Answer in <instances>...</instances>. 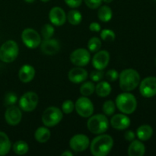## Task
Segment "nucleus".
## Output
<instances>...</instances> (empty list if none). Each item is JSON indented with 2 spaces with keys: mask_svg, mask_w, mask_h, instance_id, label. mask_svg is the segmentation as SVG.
Segmentation results:
<instances>
[{
  "mask_svg": "<svg viewBox=\"0 0 156 156\" xmlns=\"http://www.w3.org/2000/svg\"><path fill=\"white\" fill-rule=\"evenodd\" d=\"M35 69L32 66L25 64L20 69L18 73V77L20 80L24 83H28L31 82L35 76Z\"/></svg>",
  "mask_w": 156,
  "mask_h": 156,
  "instance_id": "19",
  "label": "nucleus"
},
{
  "mask_svg": "<svg viewBox=\"0 0 156 156\" xmlns=\"http://www.w3.org/2000/svg\"><path fill=\"white\" fill-rule=\"evenodd\" d=\"M101 41L97 37H91L88 42V49L91 53H96L101 47Z\"/></svg>",
  "mask_w": 156,
  "mask_h": 156,
  "instance_id": "29",
  "label": "nucleus"
},
{
  "mask_svg": "<svg viewBox=\"0 0 156 156\" xmlns=\"http://www.w3.org/2000/svg\"><path fill=\"white\" fill-rule=\"evenodd\" d=\"M105 78L109 82H114L119 78V73L115 69H110L105 73Z\"/></svg>",
  "mask_w": 156,
  "mask_h": 156,
  "instance_id": "36",
  "label": "nucleus"
},
{
  "mask_svg": "<svg viewBox=\"0 0 156 156\" xmlns=\"http://www.w3.org/2000/svg\"><path fill=\"white\" fill-rule=\"evenodd\" d=\"M89 138L84 134L73 136L69 141L70 148L76 152H84L89 147Z\"/></svg>",
  "mask_w": 156,
  "mask_h": 156,
  "instance_id": "11",
  "label": "nucleus"
},
{
  "mask_svg": "<svg viewBox=\"0 0 156 156\" xmlns=\"http://www.w3.org/2000/svg\"><path fill=\"white\" fill-rule=\"evenodd\" d=\"M29 150V146L26 142L23 140H18L13 145V151L18 155H25Z\"/></svg>",
  "mask_w": 156,
  "mask_h": 156,
  "instance_id": "26",
  "label": "nucleus"
},
{
  "mask_svg": "<svg viewBox=\"0 0 156 156\" xmlns=\"http://www.w3.org/2000/svg\"><path fill=\"white\" fill-rule=\"evenodd\" d=\"M153 134V129L151 126L147 124L142 125L137 129L136 135L139 140L142 141H147L152 137Z\"/></svg>",
  "mask_w": 156,
  "mask_h": 156,
  "instance_id": "21",
  "label": "nucleus"
},
{
  "mask_svg": "<svg viewBox=\"0 0 156 156\" xmlns=\"http://www.w3.org/2000/svg\"><path fill=\"white\" fill-rule=\"evenodd\" d=\"M113 16V12L111 8L108 5L100 6L98 12V17L102 22H108L111 21Z\"/></svg>",
  "mask_w": 156,
  "mask_h": 156,
  "instance_id": "25",
  "label": "nucleus"
},
{
  "mask_svg": "<svg viewBox=\"0 0 156 156\" xmlns=\"http://www.w3.org/2000/svg\"><path fill=\"white\" fill-rule=\"evenodd\" d=\"M50 131L47 129V127L41 126L37 129L34 133V138L38 143H45L50 140Z\"/></svg>",
  "mask_w": 156,
  "mask_h": 156,
  "instance_id": "24",
  "label": "nucleus"
},
{
  "mask_svg": "<svg viewBox=\"0 0 156 156\" xmlns=\"http://www.w3.org/2000/svg\"><path fill=\"white\" fill-rule=\"evenodd\" d=\"M63 114L62 111L56 107H49L44 111L42 122L47 127L56 126L62 120Z\"/></svg>",
  "mask_w": 156,
  "mask_h": 156,
  "instance_id": "6",
  "label": "nucleus"
},
{
  "mask_svg": "<svg viewBox=\"0 0 156 156\" xmlns=\"http://www.w3.org/2000/svg\"><path fill=\"white\" fill-rule=\"evenodd\" d=\"M102 1L105 2V3H111V2H112L114 0H102Z\"/></svg>",
  "mask_w": 156,
  "mask_h": 156,
  "instance_id": "42",
  "label": "nucleus"
},
{
  "mask_svg": "<svg viewBox=\"0 0 156 156\" xmlns=\"http://www.w3.org/2000/svg\"><path fill=\"white\" fill-rule=\"evenodd\" d=\"M103 112L106 116H111L114 114L116 110V105L112 100H108L104 103Z\"/></svg>",
  "mask_w": 156,
  "mask_h": 156,
  "instance_id": "30",
  "label": "nucleus"
},
{
  "mask_svg": "<svg viewBox=\"0 0 156 156\" xmlns=\"http://www.w3.org/2000/svg\"><path fill=\"white\" fill-rule=\"evenodd\" d=\"M61 155L62 156H73V153L72 152H70L69 150H66V151H65L64 152H62V153L61 154Z\"/></svg>",
  "mask_w": 156,
  "mask_h": 156,
  "instance_id": "41",
  "label": "nucleus"
},
{
  "mask_svg": "<svg viewBox=\"0 0 156 156\" xmlns=\"http://www.w3.org/2000/svg\"><path fill=\"white\" fill-rule=\"evenodd\" d=\"M120 87L123 91H131L135 89L140 83V76L136 70L126 69L119 75Z\"/></svg>",
  "mask_w": 156,
  "mask_h": 156,
  "instance_id": "2",
  "label": "nucleus"
},
{
  "mask_svg": "<svg viewBox=\"0 0 156 156\" xmlns=\"http://www.w3.org/2000/svg\"><path fill=\"white\" fill-rule=\"evenodd\" d=\"M24 1L27 3H33L35 0H24Z\"/></svg>",
  "mask_w": 156,
  "mask_h": 156,
  "instance_id": "43",
  "label": "nucleus"
},
{
  "mask_svg": "<svg viewBox=\"0 0 156 156\" xmlns=\"http://www.w3.org/2000/svg\"><path fill=\"white\" fill-rule=\"evenodd\" d=\"M39 101V98L37 93L28 91L23 94L19 100V107L26 112H31L37 108Z\"/></svg>",
  "mask_w": 156,
  "mask_h": 156,
  "instance_id": "9",
  "label": "nucleus"
},
{
  "mask_svg": "<svg viewBox=\"0 0 156 156\" xmlns=\"http://www.w3.org/2000/svg\"><path fill=\"white\" fill-rule=\"evenodd\" d=\"M116 106L125 114H131L137 108V101L133 94L126 91L120 94L116 98Z\"/></svg>",
  "mask_w": 156,
  "mask_h": 156,
  "instance_id": "3",
  "label": "nucleus"
},
{
  "mask_svg": "<svg viewBox=\"0 0 156 156\" xmlns=\"http://www.w3.org/2000/svg\"><path fill=\"white\" fill-rule=\"evenodd\" d=\"M101 38L105 41H114L116 38V35L112 30L104 29L101 31Z\"/></svg>",
  "mask_w": 156,
  "mask_h": 156,
  "instance_id": "32",
  "label": "nucleus"
},
{
  "mask_svg": "<svg viewBox=\"0 0 156 156\" xmlns=\"http://www.w3.org/2000/svg\"><path fill=\"white\" fill-rule=\"evenodd\" d=\"M111 124L113 128L118 130L127 129L130 125V120L125 114H117L111 119Z\"/></svg>",
  "mask_w": 156,
  "mask_h": 156,
  "instance_id": "17",
  "label": "nucleus"
},
{
  "mask_svg": "<svg viewBox=\"0 0 156 156\" xmlns=\"http://www.w3.org/2000/svg\"><path fill=\"white\" fill-rule=\"evenodd\" d=\"M41 50L46 55H54L60 50V44L57 40L50 38L41 43Z\"/></svg>",
  "mask_w": 156,
  "mask_h": 156,
  "instance_id": "16",
  "label": "nucleus"
},
{
  "mask_svg": "<svg viewBox=\"0 0 156 156\" xmlns=\"http://www.w3.org/2000/svg\"><path fill=\"white\" fill-rule=\"evenodd\" d=\"M22 113L21 109L16 106L12 105L7 108L5 113V119L10 126H16L21 122Z\"/></svg>",
  "mask_w": 156,
  "mask_h": 156,
  "instance_id": "13",
  "label": "nucleus"
},
{
  "mask_svg": "<svg viewBox=\"0 0 156 156\" xmlns=\"http://www.w3.org/2000/svg\"><path fill=\"white\" fill-rule=\"evenodd\" d=\"M89 29L90 30H91L93 32H99L101 30V27L100 24H98V23L92 22L90 24Z\"/></svg>",
  "mask_w": 156,
  "mask_h": 156,
  "instance_id": "40",
  "label": "nucleus"
},
{
  "mask_svg": "<svg viewBox=\"0 0 156 156\" xmlns=\"http://www.w3.org/2000/svg\"><path fill=\"white\" fill-rule=\"evenodd\" d=\"M114 146V140L108 134H99L90 145V150L94 156H106Z\"/></svg>",
  "mask_w": 156,
  "mask_h": 156,
  "instance_id": "1",
  "label": "nucleus"
},
{
  "mask_svg": "<svg viewBox=\"0 0 156 156\" xmlns=\"http://www.w3.org/2000/svg\"><path fill=\"white\" fill-rule=\"evenodd\" d=\"M111 86L108 82L100 81L95 86L96 94L101 98H105L111 92Z\"/></svg>",
  "mask_w": 156,
  "mask_h": 156,
  "instance_id": "23",
  "label": "nucleus"
},
{
  "mask_svg": "<svg viewBox=\"0 0 156 156\" xmlns=\"http://www.w3.org/2000/svg\"><path fill=\"white\" fill-rule=\"evenodd\" d=\"M21 40L24 45L30 49H35L41 45V37L33 28H26L21 33Z\"/></svg>",
  "mask_w": 156,
  "mask_h": 156,
  "instance_id": "8",
  "label": "nucleus"
},
{
  "mask_svg": "<svg viewBox=\"0 0 156 156\" xmlns=\"http://www.w3.org/2000/svg\"><path fill=\"white\" fill-rule=\"evenodd\" d=\"M135 137H136V134L134 133L133 131L132 130H128L124 133V138L125 140H127V141L132 142L133 140H135Z\"/></svg>",
  "mask_w": 156,
  "mask_h": 156,
  "instance_id": "39",
  "label": "nucleus"
},
{
  "mask_svg": "<svg viewBox=\"0 0 156 156\" xmlns=\"http://www.w3.org/2000/svg\"><path fill=\"white\" fill-rule=\"evenodd\" d=\"M104 76H105V73H104L103 70L101 69H95L93 70L91 73H90V79L92 80V82H98L103 79Z\"/></svg>",
  "mask_w": 156,
  "mask_h": 156,
  "instance_id": "34",
  "label": "nucleus"
},
{
  "mask_svg": "<svg viewBox=\"0 0 156 156\" xmlns=\"http://www.w3.org/2000/svg\"><path fill=\"white\" fill-rule=\"evenodd\" d=\"M88 130L94 134H102L106 132L109 127V121L106 115L96 114L91 115L87 122Z\"/></svg>",
  "mask_w": 156,
  "mask_h": 156,
  "instance_id": "4",
  "label": "nucleus"
},
{
  "mask_svg": "<svg viewBox=\"0 0 156 156\" xmlns=\"http://www.w3.org/2000/svg\"><path fill=\"white\" fill-rule=\"evenodd\" d=\"M85 5L91 9H96L101 5L102 0H84Z\"/></svg>",
  "mask_w": 156,
  "mask_h": 156,
  "instance_id": "37",
  "label": "nucleus"
},
{
  "mask_svg": "<svg viewBox=\"0 0 156 156\" xmlns=\"http://www.w3.org/2000/svg\"><path fill=\"white\" fill-rule=\"evenodd\" d=\"M88 73L86 69L82 68L81 66L73 68L69 72L68 77L71 82L74 84L82 83L88 78Z\"/></svg>",
  "mask_w": 156,
  "mask_h": 156,
  "instance_id": "18",
  "label": "nucleus"
},
{
  "mask_svg": "<svg viewBox=\"0 0 156 156\" xmlns=\"http://www.w3.org/2000/svg\"><path fill=\"white\" fill-rule=\"evenodd\" d=\"M109 62L110 53L107 50H98L92 58V65L96 69H105Z\"/></svg>",
  "mask_w": 156,
  "mask_h": 156,
  "instance_id": "14",
  "label": "nucleus"
},
{
  "mask_svg": "<svg viewBox=\"0 0 156 156\" xmlns=\"http://www.w3.org/2000/svg\"><path fill=\"white\" fill-rule=\"evenodd\" d=\"M18 101V96L14 92H8L4 98V103L6 106H12Z\"/></svg>",
  "mask_w": 156,
  "mask_h": 156,
  "instance_id": "33",
  "label": "nucleus"
},
{
  "mask_svg": "<svg viewBox=\"0 0 156 156\" xmlns=\"http://www.w3.org/2000/svg\"><path fill=\"white\" fill-rule=\"evenodd\" d=\"M95 91V85L93 82H86L80 87V93L83 96L88 97Z\"/></svg>",
  "mask_w": 156,
  "mask_h": 156,
  "instance_id": "28",
  "label": "nucleus"
},
{
  "mask_svg": "<svg viewBox=\"0 0 156 156\" xmlns=\"http://www.w3.org/2000/svg\"><path fill=\"white\" fill-rule=\"evenodd\" d=\"M155 1H156V0H155Z\"/></svg>",
  "mask_w": 156,
  "mask_h": 156,
  "instance_id": "45",
  "label": "nucleus"
},
{
  "mask_svg": "<svg viewBox=\"0 0 156 156\" xmlns=\"http://www.w3.org/2000/svg\"><path fill=\"white\" fill-rule=\"evenodd\" d=\"M49 18L50 22L56 26L63 25L67 19L65 11L58 6L52 8L49 13Z\"/></svg>",
  "mask_w": 156,
  "mask_h": 156,
  "instance_id": "15",
  "label": "nucleus"
},
{
  "mask_svg": "<svg viewBox=\"0 0 156 156\" xmlns=\"http://www.w3.org/2000/svg\"><path fill=\"white\" fill-rule=\"evenodd\" d=\"M11 141L7 134L0 131V156L7 155L11 149Z\"/></svg>",
  "mask_w": 156,
  "mask_h": 156,
  "instance_id": "22",
  "label": "nucleus"
},
{
  "mask_svg": "<svg viewBox=\"0 0 156 156\" xmlns=\"http://www.w3.org/2000/svg\"><path fill=\"white\" fill-rule=\"evenodd\" d=\"M41 1H42L43 2H49L50 0H41Z\"/></svg>",
  "mask_w": 156,
  "mask_h": 156,
  "instance_id": "44",
  "label": "nucleus"
},
{
  "mask_svg": "<svg viewBox=\"0 0 156 156\" xmlns=\"http://www.w3.org/2000/svg\"><path fill=\"white\" fill-rule=\"evenodd\" d=\"M75 108V105L71 100H66L62 105V112L66 114H71Z\"/></svg>",
  "mask_w": 156,
  "mask_h": 156,
  "instance_id": "35",
  "label": "nucleus"
},
{
  "mask_svg": "<svg viewBox=\"0 0 156 156\" xmlns=\"http://www.w3.org/2000/svg\"><path fill=\"white\" fill-rule=\"evenodd\" d=\"M91 59V54L86 49L79 48L74 50L70 55V61L76 66H85Z\"/></svg>",
  "mask_w": 156,
  "mask_h": 156,
  "instance_id": "10",
  "label": "nucleus"
},
{
  "mask_svg": "<svg viewBox=\"0 0 156 156\" xmlns=\"http://www.w3.org/2000/svg\"><path fill=\"white\" fill-rule=\"evenodd\" d=\"M55 30L53 26L50 24H46L41 28V35L44 40L50 39L53 37Z\"/></svg>",
  "mask_w": 156,
  "mask_h": 156,
  "instance_id": "31",
  "label": "nucleus"
},
{
  "mask_svg": "<svg viewBox=\"0 0 156 156\" xmlns=\"http://www.w3.org/2000/svg\"><path fill=\"white\" fill-rule=\"evenodd\" d=\"M66 18L69 24L73 25H78L82 22V15L78 10H71L66 15Z\"/></svg>",
  "mask_w": 156,
  "mask_h": 156,
  "instance_id": "27",
  "label": "nucleus"
},
{
  "mask_svg": "<svg viewBox=\"0 0 156 156\" xmlns=\"http://www.w3.org/2000/svg\"><path fill=\"white\" fill-rule=\"evenodd\" d=\"M145 152L146 147L140 140H133L128 148V155L129 156H143Z\"/></svg>",
  "mask_w": 156,
  "mask_h": 156,
  "instance_id": "20",
  "label": "nucleus"
},
{
  "mask_svg": "<svg viewBox=\"0 0 156 156\" xmlns=\"http://www.w3.org/2000/svg\"><path fill=\"white\" fill-rule=\"evenodd\" d=\"M19 48L15 41L9 40L0 47V60L5 63L13 62L18 57Z\"/></svg>",
  "mask_w": 156,
  "mask_h": 156,
  "instance_id": "5",
  "label": "nucleus"
},
{
  "mask_svg": "<svg viewBox=\"0 0 156 156\" xmlns=\"http://www.w3.org/2000/svg\"><path fill=\"white\" fill-rule=\"evenodd\" d=\"M64 2L67 5L73 9L79 7L82 3V0H64Z\"/></svg>",
  "mask_w": 156,
  "mask_h": 156,
  "instance_id": "38",
  "label": "nucleus"
},
{
  "mask_svg": "<svg viewBox=\"0 0 156 156\" xmlns=\"http://www.w3.org/2000/svg\"><path fill=\"white\" fill-rule=\"evenodd\" d=\"M75 108L78 114L85 118L90 117L94 113V105L91 101L85 96L77 99L75 104Z\"/></svg>",
  "mask_w": 156,
  "mask_h": 156,
  "instance_id": "7",
  "label": "nucleus"
},
{
  "mask_svg": "<svg viewBox=\"0 0 156 156\" xmlns=\"http://www.w3.org/2000/svg\"><path fill=\"white\" fill-rule=\"evenodd\" d=\"M140 91L145 98H152L156 95V77L149 76L143 79L140 83Z\"/></svg>",
  "mask_w": 156,
  "mask_h": 156,
  "instance_id": "12",
  "label": "nucleus"
}]
</instances>
